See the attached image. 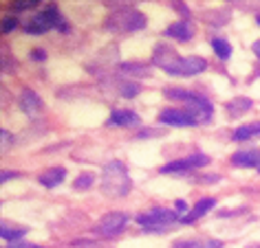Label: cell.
<instances>
[{"mask_svg": "<svg viewBox=\"0 0 260 248\" xmlns=\"http://www.w3.org/2000/svg\"><path fill=\"white\" fill-rule=\"evenodd\" d=\"M152 64L172 77H194L207 68V60L199 55H179L170 44H157L152 53Z\"/></svg>", "mask_w": 260, "mask_h": 248, "instance_id": "1", "label": "cell"}, {"mask_svg": "<svg viewBox=\"0 0 260 248\" xmlns=\"http://www.w3.org/2000/svg\"><path fill=\"white\" fill-rule=\"evenodd\" d=\"M102 193L108 198H126L133 189V180L121 160H110L102 169Z\"/></svg>", "mask_w": 260, "mask_h": 248, "instance_id": "2", "label": "cell"}, {"mask_svg": "<svg viewBox=\"0 0 260 248\" xmlns=\"http://www.w3.org/2000/svg\"><path fill=\"white\" fill-rule=\"evenodd\" d=\"M164 95L168 99H174V101H185V108L197 116L199 123H207L214 114V106L210 103V99H205L203 95L199 93H192V90H183V88H166Z\"/></svg>", "mask_w": 260, "mask_h": 248, "instance_id": "3", "label": "cell"}, {"mask_svg": "<svg viewBox=\"0 0 260 248\" xmlns=\"http://www.w3.org/2000/svg\"><path fill=\"white\" fill-rule=\"evenodd\" d=\"M104 27L113 33H133L146 27V16L133 7H117L115 11H110Z\"/></svg>", "mask_w": 260, "mask_h": 248, "instance_id": "4", "label": "cell"}, {"mask_svg": "<svg viewBox=\"0 0 260 248\" xmlns=\"http://www.w3.org/2000/svg\"><path fill=\"white\" fill-rule=\"evenodd\" d=\"M51 29H57V31H69V24H67V18L60 14L57 5H49L44 11L36 14L31 20L24 24V31L31 35H42Z\"/></svg>", "mask_w": 260, "mask_h": 248, "instance_id": "5", "label": "cell"}, {"mask_svg": "<svg viewBox=\"0 0 260 248\" xmlns=\"http://www.w3.org/2000/svg\"><path fill=\"white\" fill-rule=\"evenodd\" d=\"M179 220H181L179 213L174 209H166V206H157L137 215V224L144 226L146 233H164L168 226H172Z\"/></svg>", "mask_w": 260, "mask_h": 248, "instance_id": "6", "label": "cell"}, {"mask_svg": "<svg viewBox=\"0 0 260 248\" xmlns=\"http://www.w3.org/2000/svg\"><path fill=\"white\" fill-rule=\"evenodd\" d=\"M126 224H128V215L126 213L110 211L93 226V233L102 235V237H115V235H119L123 228H126Z\"/></svg>", "mask_w": 260, "mask_h": 248, "instance_id": "7", "label": "cell"}, {"mask_svg": "<svg viewBox=\"0 0 260 248\" xmlns=\"http://www.w3.org/2000/svg\"><path fill=\"white\" fill-rule=\"evenodd\" d=\"M159 123L168 128H194L199 126L197 116L187 108H164L159 112Z\"/></svg>", "mask_w": 260, "mask_h": 248, "instance_id": "8", "label": "cell"}, {"mask_svg": "<svg viewBox=\"0 0 260 248\" xmlns=\"http://www.w3.org/2000/svg\"><path fill=\"white\" fill-rule=\"evenodd\" d=\"M207 162H210V156L194 152L192 156H187V158L166 162V165L161 167V174H183V172H190V169H197V167H205Z\"/></svg>", "mask_w": 260, "mask_h": 248, "instance_id": "9", "label": "cell"}, {"mask_svg": "<svg viewBox=\"0 0 260 248\" xmlns=\"http://www.w3.org/2000/svg\"><path fill=\"white\" fill-rule=\"evenodd\" d=\"M18 106H20V110L27 116H31V119H36L38 114L44 112V101L40 99V95L36 93V90L31 88H24L20 90V97H18Z\"/></svg>", "mask_w": 260, "mask_h": 248, "instance_id": "10", "label": "cell"}, {"mask_svg": "<svg viewBox=\"0 0 260 248\" xmlns=\"http://www.w3.org/2000/svg\"><path fill=\"white\" fill-rule=\"evenodd\" d=\"M139 123H141L139 114L126 108H115L108 119V126H115V128H133V126H139Z\"/></svg>", "mask_w": 260, "mask_h": 248, "instance_id": "11", "label": "cell"}, {"mask_svg": "<svg viewBox=\"0 0 260 248\" xmlns=\"http://www.w3.org/2000/svg\"><path fill=\"white\" fill-rule=\"evenodd\" d=\"M164 35L172 37V40H179V42H190L194 37V27L190 20H179V22L170 24L168 29H164Z\"/></svg>", "mask_w": 260, "mask_h": 248, "instance_id": "12", "label": "cell"}, {"mask_svg": "<svg viewBox=\"0 0 260 248\" xmlns=\"http://www.w3.org/2000/svg\"><path fill=\"white\" fill-rule=\"evenodd\" d=\"M214 206H216V200H214V198H201L197 204L192 206L190 213H187V215H181L179 222H181V224H194V222H197L199 218H203V215L210 211V209H214Z\"/></svg>", "mask_w": 260, "mask_h": 248, "instance_id": "13", "label": "cell"}, {"mask_svg": "<svg viewBox=\"0 0 260 248\" xmlns=\"http://www.w3.org/2000/svg\"><path fill=\"white\" fill-rule=\"evenodd\" d=\"M64 178H67V169L64 167H51V169H47V172H42L40 176H38V182L47 189H53V187L60 185Z\"/></svg>", "mask_w": 260, "mask_h": 248, "instance_id": "14", "label": "cell"}, {"mask_svg": "<svg viewBox=\"0 0 260 248\" xmlns=\"http://www.w3.org/2000/svg\"><path fill=\"white\" fill-rule=\"evenodd\" d=\"M232 165L234 167H258L260 165V152L256 149H240L232 156Z\"/></svg>", "mask_w": 260, "mask_h": 248, "instance_id": "15", "label": "cell"}, {"mask_svg": "<svg viewBox=\"0 0 260 248\" xmlns=\"http://www.w3.org/2000/svg\"><path fill=\"white\" fill-rule=\"evenodd\" d=\"M251 106L253 103H251V99H247V97H234L232 101L225 103V110L232 119H236V116H243V114L249 112Z\"/></svg>", "mask_w": 260, "mask_h": 248, "instance_id": "16", "label": "cell"}, {"mask_svg": "<svg viewBox=\"0 0 260 248\" xmlns=\"http://www.w3.org/2000/svg\"><path fill=\"white\" fill-rule=\"evenodd\" d=\"M258 134H260V123H247V126H240V128L234 130L232 139L240 143V141H249Z\"/></svg>", "mask_w": 260, "mask_h": 248, "instance_id": "17", "label": "cell"}, {"mask_svg": "<svg viewBox=\"0 0 260 248\" xmlns=\"http://www.w3.org/2000/svg\"><path fill=\"white\" fill-rule=\"evenodd\" d=\"M212 49H214V53L218 55V60H230L232 57V44L227 42L225 37H214Z\"/></svg>", "mask_w": 260, "mask_h": 248, "instance_id": "18", "label": "cell"}, {"mask_svg": "<svg viewBox=\"0 0 260 248\" xmlns=\"http://www.w3.org/2000/svg\"><path fill=\"white\" fill-rule=\"evenodd\" d=\"M121 73L123 75H130V77H148L150 75V68L146 66V64H137V62H133V64H121Z\"/></svg>", "mask_w": 260, "mask_h": 248, "instance_id": "19", "label": "cell"}, {"mask_svg": "<svg viewBox=\"0 0 260 248\" xmlns=\"http://www.w3.org/2000/svg\"><path fill=\"white\" fill-rule=\"evenodd\" d=\"M0 231H3V233H0V237L7 239L9 244H11V241H20V239H22V235L27 233L24 228H11V226L5 224V222H3V228H0Z\"/></svg>", "mask_w": 260, "mask_h": 248, "instance_id": "20", "label": "cell"}, {"mask_svg": "<svg viewBox=\"0 0 260 248\" xmlns=\"http://www.w3.org/2000/svg\"><path fill=\"white\" fill-rule=\"evenodd\" d=\"M119 93L126 97V99H133V97H137L141 93V86L137 81H133V79H128V81H121L119 84Z\"/></svg>", "mask_w": 260, "mask_h": 248, "instance_id": "21", "label": "cell"}, {"mask_svg": "<svg viewBox=\"0 0 260 248\" xmlns=\"http://www.w3.org/2000/svg\"><path fill=\"white\" fill-rule=\"evenodd\" d=\"M73 185H75V189H80V191H86V189H90L95 185V176L93 174H80Z\"/></svg>", "mask_w": 260, "mask_h": 248, "instance_id": "22", "label": "cell"}, {"mask_svg": "<svg viewBox=\"0 0 260 248\" xmlns=\"http://www.w3.org/2000/svg\"><path fill=\"white\" fill-rule=\"evenodd\" d=\"M172 248H207V241H201V239H181V241H174Z\"/></svg>", "mask_w": 260, "mask_h": 248, "instance_id": "23", "label": "cell"}, {"mask_svg": "<svg viewBox=\"0 0 260 248\" xmlns=\"http://www.w3.org/2000/svg\"><path fill=\"white\" fill-rule=\"evenodd\" d=\"M11 7H14L16 11H24V9H34V7H38V0H14V3H9Z\"/></svg>", "mask_w": 260, "mask_h": 248, "instance_id": "24", "label": "cell"}, {"mask_svg": "<svg viewBox=\"0 0 260 248\" xmlns=\"http://www.w3.org/2000/svg\"><path fill=\"white\" fill-rule=\"evenodd\" d=\"M71 246L73 248H108L104 244H97V241H93V239H80V241H73Z\"/></svg>", "mask_w": 260, "mask_h": 248, "instance_id": "25", "label": "cell"}, {"mask_svg": "<svg viewBox=\"0 0 260 248\" xmlns=\"http://www.w3.org/2000/svg\"><path fill=\"white\" fill-rule=\"evenodd\" d=\"M18 27V18L9 16V18H3V27H0V31L3 33H9V31H14Z\"/></svg>", "mask_w": 260, "mask_h": 248, "instance_id": "26", "label": "cell"}, {"mask_svg": "<svg viewBox=\"0 0 260 248\" xmlns=\"http://www.w3.org/2000/svg\"><path fill=\"white\" fill-rule=\"evenodd\" d=\"M31 60H34V62H44V60H47V51L34 49V51H31Z\"/></svg>", "mask_w": 260, "mask_h": 248, "instance_id": "27", "label": "cell"}, {"mask_svg": "<svg viewBox=\"0 0 260 248\" xmlns=\"http://www.w3.org/2000/svg\"><path fill=\"white\" fill-rule=\"evenodd\" d=\"M7 248H42V246H38V244H29V241H11V244Z\"/></svg>", "mask_w": 260, "mask_h": 248, "instance_id": "28", "label": "cell"}, {"mask_svg": "<svg viewBox=\"0 0 260 248\" xmlns=\"http://www.w3.org/2000/svg\"><path fill=\"white\" fill-rule=\"evenodd\" d=\"M0 136H3V149H7L9 147V143H11V136L7 130H0Z\"/></svg>", "mask_w": 260, "mask_h": 248, "instance_id": "29", "label": "cell"}, {"mask_svg": "<svg viewBox=\"0 0 260 248\" xmlns=\"http://www.w3.org/2000/svg\"><path fill=\"white\" fill-rule=\"evenodd\" d=\"M199 182H216V180H220V176H216V174H210V176H201V178H197Z\"/></svg>", "mask_w": 260, "mask_h": 248, "instance_id": "30", "label": "cell"}, {"mask_svg": "<svg viewBox=\"0 0 260 248\" xmlns=\"http://www.w3.org/2000/svg\"><path fill=\"white\" fill-rule=\"evenodd\" d=\"M18 176H20L18 172H3V174H0V180H3V182H7L9 178H18Z\"/></svg>", "mask_w": 260, "mask_h": 248, "instance_id": "31", "label": "cell"}, {"mask_svg": "<svg viewBox=\"0 0 260 248\" xmlns=\"http://www.w3.org/2000/svg\"><path fill=\"white\" fill-rule=\"evenodd\" d=\"M174 211H177V213H181V211H187V204H185L183 200H177V202H174Z\"/></svg>", "mask_w": 260, "mask_h": 248, "instance_id": "32", "label": "cell"}, {"mask_svg": "<svg viewBox=\"0 0 260 248\" xmlns=\"http://www.w3.org/2000/svg\"><path fill=\"white\" fill-rule=\"evenodd\" d=\"M207 248H223V241H218V239H207Z\"/></svg>", "mask_w": 260, "mask_h": 248, "instance_id": "33", "label": "cell"}, {"mask_svg": "<svg viewBox=\"0 0 260 248\" xmlns=\"http://www.w3.org/2000/svg\"><path fill=\"white\" fill-rule=\"evenodd\" d=\"M251 51H253V53H256V57L260 60V40H256V42L251 44Z\"/></svg>", "mask_w": 260, "mask_h": 248, "instance_id": "34", "label": "cell"}, {"mask_svg": "<svg viewBox=\"0 0 260 248\" xmlns=\"http://www.w3.org/2000/svg\"><path fill=\"white\" fill-rule=\"evenodd\" d=\"M256 22H258V24H260V16H256Z\"/></svg>", "mask_w": 260, "mask_h": 248, "instance_id": "35", "label": "cell"}, {"mask_svg": "<svg viewBox=\"0 0 260 248\" xmlns=\"http://www.w3.org/2000/svg\"><path fill=\"white\" fill-rule=\"evenodd\" d=\"M249 248H260V246H249Z\"/></svg>", "mask_w": 260, "mask_h": 248, "instance_id": "36", "label": "cell"}, {"mask_svg": "<svg viewBox=\"0 0 260 248\" xmlns=\"http://www.w3.org/2000/svg\"><path fill=\"white\" fill-rule=\"evenodd\" d=\"M258 172H260V165H258Z\"/></svg>", "mask_w": 260, "mask_h": 248, "instance_id": "37", "label": "cell"}]
</instances>
